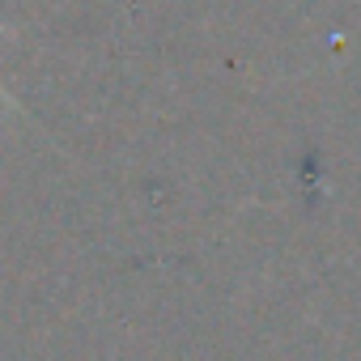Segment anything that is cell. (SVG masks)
<instances>
[{
    "instance_id": "7a4b0ae2",
    "label": "cell",
    "mask_w": 361,
    "mask_h": 361,
    "mask_svg": "<svg viewBox=\"0 0 361 361\" xmlns=\"http://www.w3.org/2000/svg\"><path fill=\"white\" fill-rule=\"evenodd\" d=\"M0 35H5V22H0Z\"/></svg>"
},
{
    "instance_id": "6da1fadb",
    "label": "cell",
    "mask_w": 361,
    "mask_h": 361,
    "mask_svg": "<svg viewBox=\"0 0 361 361\" xmlns=\"http://www.w3.org/2000/svg\"><path fill=\"white\" fill-rule=\"evenodd\" d=\"M0 98H5V102H9V106H18V102H13V94H9V90H5V81H0Z\"/></svg>"
}]
</instances>
